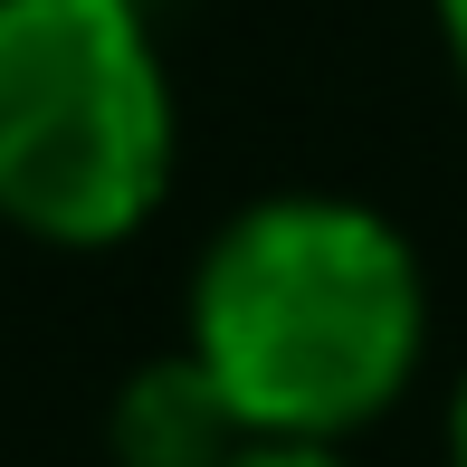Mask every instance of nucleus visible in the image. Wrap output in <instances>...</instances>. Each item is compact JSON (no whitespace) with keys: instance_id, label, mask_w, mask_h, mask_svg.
Listing matches in <instances>:
<instances>
[{"instance_id":"nucleus-6","label":"nucleus","mask_w":467,"mask_h":467,"mask_svg":"<svg viewBox=\"0 0 467 467\" xmlns=\"http://www.w3.org/2000/svg\"><path fill=\"white\" fill-rule=\"evenodd\" d=\"M449 467H467V372H458V400H449Z\"/></svg>"},{"instance_id":"nucleus-4","label":"nucleus","mask_w":467,"mask_h":467,"mask_svg":"<svg viewBox=\"0 0 467 467\" xmlns=\"http://www.w3.org/2000/svg\"><path fill=\"white\" fill-rule=\"evenodd\" d=\"M220 467H353L334 439H239Z\"/></svg>"},{"instance_id":"nucleus-1","label":"nucleus","mask_w":467,"mask_h":467,"mask_svg":"<svg viewBox=\"0 0 467 467\" xmlns=\"http://www.w3.org/2000/svg\"><path fill=\"white\" fill-rule=\"evenodd\" d=\"M430 286L381 210L334 191L248 201L191 267L182 353L248 439H334L381 420L420 372Z\"/></svg>"},{"instance_id":"nucleus-5","label":"nucleus","mask_w":467,"mask_h":467,"mask_svg":"<svg viewBox=\"0 0 467 467\" xmlns=\"http://www.w3.org/2000/svg\"><path fill=\"white\" fill-rule=\"evenodd\" d=\"M439 38H449V67L467 87V0H439Z\"/></svg>"},{"instance_id":"nucleus-2","label":"nucleus","mask_w":467,"mask_h":467,"mask_svg":"<svg viewBox=\"0 0 467 467\" xmlns=\"http://www.w3.org/2000/svg\"><path fill=\"white\" fill-rule=\"evenodd\" d=\"M172 77L134 0H0V220L115 248L172 191Z\"/></svg>"},{"instance_id":"nucleus-3","label":"nucleus","mask_w":467,"mask_h":467,"mask_svg":"<svg viewBox=\"0 0 467 467\" xmlns=\"http://www.w3.org/2000/svg\"><path fill=\"white\" fill-rule=\"evenodd\" d=\"M239 439H248L239 410L220 400V381L191 353H162L115 391V458L124 467H220Z\"/></svg>"}]
</instances>
